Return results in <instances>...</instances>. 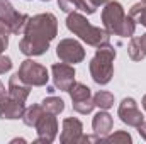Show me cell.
Wrapping results in <instances>:
<instances>
[{
    "label": "cell",
    "mask_w": 146,
    "mask_h": 144,
    "mask_svg": "<svg viewBox=\"0 0 146 144\" xmlns=\"http://www.w3.org/2000/svg\"><path fill=\"white\" fill-rule=\"evenodd\" d=\"M58 36V19L51 12L29 17L24 37L19 41V51L26 56H41L49 49V44Z\"/></svg>",
    "instance_id": "cell-1"
},
{
    "label": "cell",
    "mask_w": 146,
    "mask_h": 144,
    "mask_svg": "<svg viewBox=\"0 0 146 144\" xmlns=\"http://www.w3.org/2000/svg\"><path fill=\"white\" fill-rule=\"evenodd\" d=\"M102 24H104V29L110 36L133 37L136 32V20L131 15H126L124 7L115 0H109L104 5Z\"/></svg>",
    "instance_id": "cell-2"
},
{
    "label": "cell",
    "mask_w": 146,
    "mask_h": 144,
    "mask_svg": "<svg viewBox=\"0 0 146 144\" xmlns=\"http://www.w3.org/2000/svg\"><path fill=\"white\" fill-rule=\"evenodd\" d=\"M66 27L68 31L73 32L75 36H78L83 42H87L88 46L94 48H100V46H107L110 44V34L97 26H92L87 17L83 14H80L78 10H73L66 17Z\"/></svg>",
    "instance_id": "cell-3"
},
{
    "label": "cell",
    "mask_w": 146,
    "mask_h": 144,
    "mask_svg": "<svg viewBox=\"0 0 146 144\" xmlns=\"http://www.w3.org/2000/svg\"><path fill=\"white\" fill-rule=\"evenodd\" d=\"M114 59H115V49L114 46H100L97 48L94 58L88 63L90 76L97 85H107L114 76Z\"/></svg>",
    "instance_id": "cell-4"
},
{
    "label": "cell",
    "mask_w": 146,
    "mask_h": 144,
    "mask_svg": "<svg viewBox=\"0 0 146 144\" xmlns=\"http://www.w3.org/2000/svg\"><path fill=\"white\" fill-rule=\"evenodd\" d=\"M27 20H29L27 14L17 12L9 0H0V22L9 29L10 34L19 36L24 31Z\"/></svg>",
    "instance_id": "cell-5"
},
{
    "label": "cell",
    "mask_w": 146,
    "mask_h": 144,
    "mask_svg": "<svg viewBox=\"0 0 146 144\" xmlns=\"http://www.w3.org/2000/svg\"><path fill=\"white\" fill-rule=\"evenodd\" d=\"M17 75L21 76L22 81H26L31 87H44L48 85V80H49V73L46 70V66L33 59H24L19 66Z\"/></svg>",
    "instance_id": "cell-6"
},
{
    "label": "cell",
    "mask_w": 146,
    "mask_h": 144,
    "mask_svg": "<svg viewBox=\"0 0 146 144\" xmlns=\"http://www.w3.org/2000/svg\"><path fill=\"white\" fill-rule=\"evenodd\" d=\"M56 56L60 58V61L68 63V65H76L82 63L85 59V49L83 46L75 41V39H61L56 46Z\"/></svg>",
    "instance_id": "cell-7"
},
{
    "label": "cell",
    "mask_w": 146,
    "mask_h": 144,
    "mask_svg": "<svg viewBox=\"0 0 146 144\" xmlns=\"http://www.w3.org/2000/svg\"><path fill=\"white\" fill-rule=\"evenodd\" d=\"M37 132V139L34 143H53L58 136V120H56V115L54 114H49L44 110V114L39 117V120L34 126Z\"/></svg>",
    "instance_id": "cell-8"
},
{
    "label": "cell",
    "mask_w": 146,
    "mask_h": 144,
    "mask_svg": "<svg viewBox=\"0 0 146 144\" xmlns=\"http://www.w3.org/2000/svg\"><path fill=\"white\" fill-rule=\"evenodd\" d=\"M117 115L124 124H127L131 127H136V129L145 122V115L138 108V104L133 97L122 98V102L119 104V108H117Z\"/></svg>",
    "instance_id": "cell-9"
},
{
    "label": "cell",
    "mask_w": 146,
    "mask_h": 144,
    "mask_svg": "<svg viewBox=\"0 0 146 144\" xmlns=\"http://www.w3.org/2000/svg\"><path fill=\"white\" fill-rule=\"evenodd\" d=\"M51 71H53V85L54 88H58L60 92H68L70 87L75 81V68L68 63H54L51 66Z\"/></svg>",
    "instance_id": "cell-10"
},
{
    "label": "cell",
    "mask_w": 146,
    "mask_h": 144,
    "mask_svg": "<svg viewBox=\"0 0 146 144\" xmlns=\"http://www.w3.org/2000/svg\"><path fill=\"white\" fill-rule=\"evenodd\" d=\"M83 136V124L76 117H66L63 120V131L60 134L61 144H78Z\"/></svg>",
    "instance_id": "cell-11"
},
{
    "label": "cell",
    "mask_w": 146,
    "mask_h": 144,
    "mask_svg": "<svg viewBox=\"0 0 146 144\" xmlns=\"http://www.w3.org/2000/svg\"><path fill=\"white\" fill-rule=\"evenodd\" d=\"M24 112H26V102L15 100L9 95L0 100V119H9V120L22 119Z\"/></svg>",
    "instance_id": "cell-12"
},
{
    "label": "cell",
    "mask_w": 146,
    "mask_h": 144,
    "mask_svg": "<svg viewBox=\"0 0 146 144\" xmlns=\"http://www.w3.org/2000/svg\"><path fill=\"white\" fill-rule=\"evenodd\" d=\"M29 93H31V85L22 81L17 73L9 78V87H7V95L9 97H12L15 100H21V102H26Z\"/></svg>",
    "instance_id": "cell-13"
},
{
    "label": "cell",
    "mask_w": 146,
    "mask_h": 144,
    "mask_svg": "<svg viewBox=\"0 0 146 144\" xmlns=\"http://www.w3.org/2000/svg\"><path fill=\"white\" fill-rule=\"evenodd\" d=\"M112 126H114V119L109 112L106 110H100L94 115V120H92V129H94V134H97L99 137H106L109 136V132L112 131Z\"/></svg>",
    "instance_id": "cell-14"
},
{
    "label": "cell",
    "mask_w": 146,
    "mask_h": 144,
    "mask_svg": "<svg viewBox=\"0 0 146 144\" xmlns=\"http://www.w3.org/2000/svg\"><path fill=\"white\" fill-rule=\"evenodd\" d=\"M127 54L133 61H143L146 58V34L131 37L127 46Z\"/></svg>",
    "instance_id": "cell-15"
},
{
    "label": "cell",
    "mask_w": 146,
    "mask_h": 144,
    "mask_svg": "<svg viewBox=\"0 0 146 144\" xmlns=\"http://www.w3.org/2000/svg\"><path fill=\"white\" fill-rule=\"evenodd\" d=\"M68 93H70V97H72L73 104H75V102H83V100L92 98V92H90V88H88L87 85L80 83V81H73V85L70 87Z\"/></svg>",
    "instance_id": "cell-16"
},
{
    "label": "cell",
    "mask_w": 146,
    "mask_h": 144,
    "mask_svg": "<svg viewBox=\"0 0 146 144\" xmlns=\"http://www.w3.org/2000/svg\"><path fill=\"white\" fill-rule=\"evenodd\" d=\"M44 114V108L41 104H34V105H31V107L26 108V112H24V115H22V122L27 126V127H34L36 126V122L39 120V117Z\"/></svg>",
    "instance_id": "cell-17"
},
{
    "label": "cell",
    "mask_w": 146,
    "mask_h": 144,
    "mask_svg": "<svg viewBox=\"0 0 146 144\" xmlns=\"http://www.w3.org/2000/svg\"><path fill=\"white\" fill-rule=\"evenodd\" d=\"M42 108L49 114H54V115H60L63 110H65V102L60 98V97H46L42 102H41Z\"/></svg>",
    "instance_id": "cell-18"
},
{
    "label": "cell",
    "mask_w": 146,
    "mask_h": 144,
    "mask_svg": "<svg viewBox=\"0 0 146 144\" xmlns=\"http://www.w3.org/2000/svg\"><path fill=\"white\" fill-rule=\"evenodd\" d=\"M92 98H94L95 107H99L100 110H109V108L114 105V95H112L110 92L100 90V92H97Z\"/></svg>",
    "instance_id": "cell-19"
},
{
    "label": "cell",
    "mask_w": 146,
    "mask_h": 144,
    "mask_svg": "<svg viewBox=\"0 0 146 144\" xmlns=\"http://www.w3.org/2000/svg\"><path fill=\"white\" fill-rule=\"evenodd\" d=\"M102 143H109V144H131L133 143V137L129 132L126 131H117L114 132L112 136H106L102 139Z\"/></svg>",
    "instance_id": "cell-20"
},
{
    "label": "cell",
    "mask_w": 146,
    "mask_h": 144,
    "mask_svg": "<svg viewBox=\"0 0 146 144\" xmlns=\"http://www.w3.org/2000/svg\"><path fill=\"white\" fill-rule=\"evenodd\" d=\"M129 15H131L136 22H139L141 26L146 27V3H143V2L134 3V5L129 9Z\"/></svg>",
    "instance_id": "cell-21"
},
{
    "label": "cell",
    "mask_w": 146,
    "mask_h": 144,
    "mask_svg": "<svg viewBox=\"0 0 146 144\" xmlns=\"http://www.w3.org/2000/svg\"><path fill=\"white\" fill-rule=\"evenodd\" d=\"M72 107L78 114H90L95 108V104H94V98H88V100H83V102H75V104H72Z\"/></svg>",
    "instance_id": "cell-22"
},
{
    "label": "cell",
    "mask_w": 146,
    "mask_h": 144,
    "mask_svg": "<svg viewBox=\"0 0 146 144\" xmlns=\"http://www.w3.org/2000/svg\"><path fill=\"white\" fill-rule=\"evenodd\" d=\"M78 10L90 15V14H95L97 5L94 3V0H78Z\"/></svg>",
    "instance_id": "cell-23"
},
{
    "label": "cell",
    "mask_w": 146,
    "mask_h": 144,
    "mask_svg": "<svg viewBox=\"0 0 146 144\" xmlns=\"http://www.w3.org/2000/svg\"><path fill=\"white\" fill-rule=\"evenodd\" d=\"M9 29L0 22V54H3V51L9 48Z\"/></svg>",
    "instance_id": "cell-24"
},
{
    "label": "cell",
    "mask_w": 146,
    "mask_h": 144,
    "mask_svg": "<svg viewBox=\"0 0 146 144\" xmlns=\"http://www.w3.org/2000/svg\"><path fill=\"white\" fill-rule=\"evenodd\" d=\"M58 7L63 12L70 14L73 10H78V0H58Z\"/></svg>",
    "instance_id": "cell-25"
},
{
    "label": "cell",
    "mask_w": 146,
    "mask_h": 144,
    "mask_svg": "<svg viewBox=\"0 0 146 144\" xmlns=\"http://www.w3.org/2000/svg\"><path fill=\"white\" fill-rule=\"evenodd\" d=\"M10 70H12V59H10L9 56L0 54V75L10 71Z\"/></svg>",
    "instance_id": "cell-26"
},
{
    "label": "cell",
    "mask_w": 146,
    "mask_h": 144,
    "mask_svg": "<svg viewBox=\"0 0 146 144\" xmlns=\"http://www.w3.org/2000/svg\"><path fill=\"white\" fill-rule=\"evenodd\" d=\"M138 132H139V136H141V137L146 141V120L141 124V126H139V127H138Z\"/></svg>",
    "instance_id": "cell-27"
},
{
    "label": "cell",
    "mask_w": 146,
    "mask_h": 144,
    "mask_svg": "<svg viewBox=\"0 0 146 144\" xmlns=\"http://www.w3.org/2000/svg\"><path fill=\"white\" fill-rule=\"evenodd\" d=\"M3 97H7V88H5V85L0 81V100H2Z\"/></svg>",
    "instance_id": "cell-28"
},
{
    "label": "cell",
    "mask_w": 146,
    "mask_h": 144,
    "mask_svg": "<svg viewBox=\"0 0 146 144\" xmlns=\"http://www.w3.org/2000/svg\"><path fill=\"white\" fill-rule=\"evenodd\" d=\"M107 2H109V0H94V3H95L97 7H99V5H106Z\"/></svg>",
    "instance_id": "cell-29"
},
{
    "label": "cell",
    "mask_w": 146,
    "mask_h": 144,
    "mask_svg": "<svg viewBox=\"0 0 146 144\" xmlns=\"http://www.w3.org/2000/svg\"><path fill=\"white\" fill-rule=\"evenodd\" d=\"M141 104H143V108L146 110V95L143 97V100H141Z\"/></svg>",
    "instance_id": "cell-30"
},
{
    "label": "cell",
    "mask_w": 146,
    "mask_h": 144,
    "mask_svg": "<svg viewBox=\"0 0 146 144\" xmlns=\"http://www.w3.org/2000/svg\"><path fill=\"white\" fill-rule=\"evenodd\" d=\"M141 2H143V3H146V0H141Z\"/></svg>",
    "instance_id": "cell-31"
},
{
    "label": "cell",
    "mask_w": 146,
    "mask_h": 144,
    "mask_svg": "<svg viewBox=\"0 0 146 144\" xmlns=\"http://www.w3.org/2000/svg\"><path fill=\"white\" fill-rule=\"evenodd\" d=\"M42 2H49V0H42Z\"/></svg>",
    "instance_id": "cell-32"
}]
</instances>
